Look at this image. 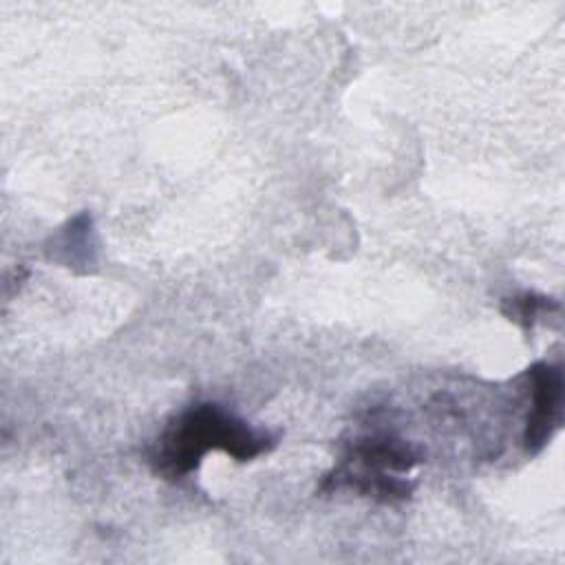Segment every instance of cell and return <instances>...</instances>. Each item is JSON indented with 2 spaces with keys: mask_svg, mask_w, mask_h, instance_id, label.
Returning a JSON list of instances; mask_svg holds the SVG:
<instances>
[{
  "mask_svg": "<svg viewBox=\"0 0 565 565\" xmlns=\"http://www.w3.org/2000/svg\"><path fill=\"white\" fill-rule=\"evenodd\" d=\"M276 439L267 430L247 426L218 404H194L181 413L159 437L150 457L157 472L168 479L190 475L210 450H221L236 461H252L274 448Z\"/></svg>",
  "mask_w": 565,
  "mask_h": 565,
  "instance_id": "6da1fadb",
  "label": "cell"
},
{
  "mask_svg": "<svg viewBox=\"0 0 565 565\" xmlns=\"http://www.w3.org/2000/svg\"><path fill=\"white\" fill-rule=\"evenodd\" d=\"M532 382V408L525 422L523 446L527 455H536L552 439L561 422L563 373L550 362H536L527 369Z\"/></svg>",
  "mask_w": 565,
  "mask_h": 565,
  "instance_id": "7a4b0ae2",
  "label": "cell"
},
{
  "mask_svg": "<svg viewBox=\"0 0 565 565\" xmlns=\"http://www.w3.org/2000/svg\"><path fill=\"white\" fill-rule=\"evenodd\" d=\"M347 461H358L366 472H408L422 461V455L399 439L373 437L358 441Z\"/></svg>",
  "mask_w": 565,
  "mask_h": 565,
  "instance_id": "3957f363",
  "label": "cell"
},
{
  "mask_svg": "<svg viewBox=\"0 0 565 565\" xmlns=\"http://www.w3.org/2000/svg\"><path fill=\"white\" fill-rule=\"evenodd\" d=\"M340 488H349L355 490L358 494L364 497H373L377 501L384 503H393V501H402L413 492V483L399 477H388L386 472H351L349 468L340 466L333 472H329L320 486L322 492L327 490H340Z\"/></svg>",
  "mask_w": 565,
  "mask_h": 565,
  "instance_id": "277c9868",
  "label": "cell"
},
{
  "mask_svg": "<svg viewBox=\"0 0 565 565\" xmlns=\"http://www.w3.org/2000/svg\"><path fill=\"white\" fill-rule=\"evenodd\" d=\"M558 309H561L558 300L547 298V296L536 294V291H523V294L503 298V302H501V313L508 320L521 324L525 331L534 327L539 316L552 313V311H558Z\"/></svg>",
  "mask_w": 565,
  "mask_h": 565,
  "instance_id": "5b68a950",
  "label": "cell"
}]
</instances>
